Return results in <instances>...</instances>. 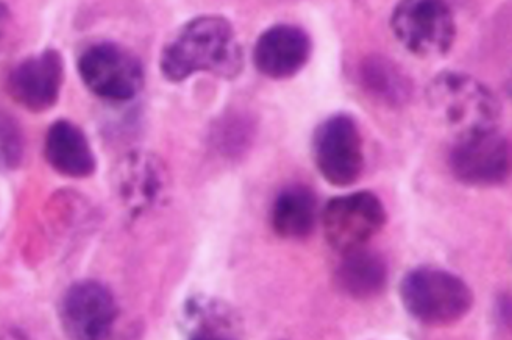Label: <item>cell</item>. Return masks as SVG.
<instances>
[{
    "mask_svg": "<svg viewBox=\"0 0 512 340\" xmlns=\"http://www.w3.org/2000/svg\"><path fill=\"white\" fill-rule=\"evenodd\" d=\"M77 68L86 88L110 102L133 100L144 86L143 64L119 44L89 46L80 55Z\"/></svg>",
    "mask_w": 512,
    "mask_h": 340,
    "instance_id": "cell-7",
    "label": "cell"
},
{
    "mask_svg": "<svg viewBox=\"0 0 512 340\" xmlns=\"http://www.w3.org/2000/svg\"><path fill=\"white\" fill-rule=\"evenodd\" d=\"M64 333L72 339H105L118 320V303L110 289L97 281L72 284L58 309Z\"/></svg>",
    "mask_w": 512,
    "mask_h": 340,
    "instance_id": "cell-9",
    "label": "cell"
},
{
    "mask_svg": "<svg viewBox=\"0 0 512 340\" xmlns=\"http://www.w3.org/2000/svg\"><path fill=\"white\" fill-rule=\"evenodd\" d=\"M388 222L383 202L374 192L339 195L325 205L322 227L328 245L338 253L366 247Z\"/></svg>",
    "mask_w": 512,
    "mask_h": 340,
    "instance_id": "cell-8",
    "label": "cell"
},
{
    "mask_svg": "<svg viewBox=\"0 0 512 340\" xmlns=\"http://www.w3.org/2000/svg\"><path fill=\"white\" fill-rule=\"evenodd\" d=\"M453 177L467 186L494 188L505 185L511 172L509 142L497 128L456 136L448 153Z\"/></svg>",
    "mask_w": 512,
    "mask_h": 340,
    "instance_id": "cell-6",
    "label": "cell"
},
{
    "mask_svg": "<svg viewBox=\"0 0 512 340\" xmlns=\"http://www.w3.org/2000/svg\"><path fill=\"white\" fill-rule=\"evenodd\" d=\"M335 286L345 297L358 302L374 300L388 286L389 266L381 253L355 248L342 253L341 263L336 267Z\"/></svg>",
    "mask_w": 512,
    "mask_h": 340,
    "instance_id": "cell-14",
    "label": "cell"
},
{
    "mask_svg": "<svg viewBox=\"0 0 512 340\" xmlns=\"http://www.w3.org/2000/svg\"><path fill=\"white\" fill-rule=\"evenodd\" d=\"M313 44L297 25L277 24L261 33L253 49V63L260 74L286 80L299 74L310 61Z\"/></svg>",
    "mask_w": 512,
    "mask_h": 340,
    "instance_id": "cell-12",
    "label": "cell"
},
{
    "mask_svg": "<svg viewBox=\"0 0 512 340\" xmlns=\"http://www.w3.org/2000/svg\"><path fill=\"white\" fill-rule=\"evenodd\" d=\"M44 155L50 167L69 178H88L96 172V156L77 125L57 121L49 128Z\"/></svg>",
    "mask_w": 512,
    "mask_h": 340,
    "instance_id": "cell-15",
    "label": "cell"
},
{
    "mask_svg": "<svg viewBox=\"0 0 512 340\" xmlns=\"http://www.w3.org/2000/svg\"><path fill=\"white\" fill-rule=\"evenodd\" d=\"M113 186L128 216L139 217L166 199L171 178L160 156L135 150L116 164Z\"/></svg>",
    "mask_w": 512,
    "mask_h": 340,
    "instance_id": "cell-10",
    "label": "cell"
},
{
    "mask_svg": "<svg viewBox=\"0 0 512 340\" xmlns=\"http://www.w3.org/2000/svg\"><path fill=\"white\" fill-rule=\"evenodd\" d=\"M495 314H497L498 322L509 328V325H511V302H509L508 295H502L498 298Z\"/></svg>",
    "mask_w": 512,
    "mask_h": 340,
    "instance_id": "cell-20",
    "label": "cell"
},
{
    "mask_svg": "<svg viewBox=\"0 0 512 340\" xmlns=\"http://www.w3.org/2000/svg\"><path fill=\"white\" fill-rule=\"evenodd\" d=\"M24 133L15 117L0 110V172L16 169L24 160Z\"/></svg>",
    "mask_w": 512,
    "mask_h": 340,
    "instance_id": "cell-18",
    "label": "cell"
},
{
    "mask_svg": "<svg viewBox=\"0 0 512 340\" xmlns=\"http://www.w3.org/2000/svg\"><path fill=\"white\" fill-rule=\"evenodd\" d=\"M400 300L409 316L427 326H448L469 314L475 295L456 273L439 267L409 270L400 284Z\"/></svg>",
    "mask_w": 512,
    "mask_h": 340,
    "instance_id": "cell-2",
    "label": "cell"
},
{
    "mask_svg": "<svg viewBox=\"0 0 512 340\" xmlns=\"http://www.w3.org/2000/svg\"><path fill=\"white\" fill-rule=\"evenodd\" d=\"M186 339L227 340L242 336V319L230 303L210 295L186 298L178 320Z\"/></svg>",
    "mask_w": 512,
    "mask_h": 340,
    "instance_id": "cell-13",
    "label": "cell"
},
{
    "mask_svg": "<svg viewBox=\"0 0 512 340\" xmlns=\"http://www.w3.org/2000/svg\"><path fill=\"white\" fill-rule=\"evenodd\" d=\"M360 80L370 96L391 107H402L413 91L408 75L394 61L380 55H372L361 63Z\"/></svg>",
    "mask_w": 512,
    "mask_h": 340,
    "instance_id": "cell-17",
    "label": "cell"
},
{
    "mask_svg": "<svg viewBox=\"0 0 512 340\" xmlns=\"http://www.w3.org/2000/svg\"><path fill=\"white\" fill-rule=\"evenodd\" d=\"M317 219V197L305 185L281 189L271 208V227L278 238L289 241L306 239L313 233Z\"/></svg>",
    "mask_w": 512,
    "mask_h": 340,
    "instance_id": "cell-16",
    "label": "cell"
},
{
    "mask_svg": "<svg viewBox=\"0 0 512 340\" xmlns=\"http://www.w3.org/2000/svg\"><path fill=\"white\" fill-rule=\"evenodd\" d=\"M313 160L331 186L347 188L360 180L364 170V142L352 116L333 114L316 128Z\"/></svg>",
    "mask_w": 512,
    "mask_h": 340,
    "instance_id": "cell-5",
    "label": "cell"
},
{
    "mask_svg": "<svg viewBox=\"0 0 512 340\" xmlns=\"http://www.w3.org/2000/svg\"><path fill=\"white\" fill-rule=\"evenodd\" d=\"M431 111L456 136L497 128L502 105L488 86L463 72H441L427 89Z\"/></svg>",
    "mask_w": 512,
    "mask_h": 340,
    "instance_id": "cell-3",
    "label": "cell"
},
{
    "mask_svg": "<svg viewBox=\"0 0 512 340\" xmlns=\"http://www.w3.org/2000/svg\"><path fill=\"white\" fill-rule=\"evenodd\" d=\"M391 29L395 39L419 58H441L456 38V22L447 0H400Z\"/></svg>",
    "mask_w": 512,
    "mask_h": 340,
    "instance_id": "cell-4",
    "label": "cell"
},
{
    "mask_svg": "<svg viewBox=\"0 0 512 340\" xmlns=\"http://www.w3.org/2000/svg\"><path fill=\"white\" fill-rule=\"evenodd\" d=\"M244 55L233 25L222 16H200L175 33L161 52L160 69L166 80L180 83L197 72L222 78L241 74Z\"/></svg>",
    "mask_w": 512,
    "mask_h": 340,
    "instance_id": "cell-1",
    "label": "cell"
},
{
    "mask_svg": "<svg viewBox=\"0 0 512 340\" xmlns=\"http://www.w3.org/2000/svg\"><path fill=\"white\" fill-rule=\"evenodd\" d=\"M11 27H13V16H11L10 8L5 2H0V52L7 46Z\"/></svg>",
    "mask_w": 512,
    "mask_h": 340,
    "instance_id": "cell-19",
    "label": "cell"
},
{
    "mask_svg": "<svg viewBox=\"0 0 512 340\" xmlns=\"http://www.w3.org/2000/svg\"><path fill=\"white\" fill-rule=\"evenodd\" d=\"M63 80L64 64L60 52L47 49L35 57L25 58L10 72L8 94L25 110L43 113L57 103Z\"/></svg>",
    "mask_w": 512,
    "mask_h": 340,
    "instance_id": "cell-11",
    "label": "cell"
}]
</instances>
